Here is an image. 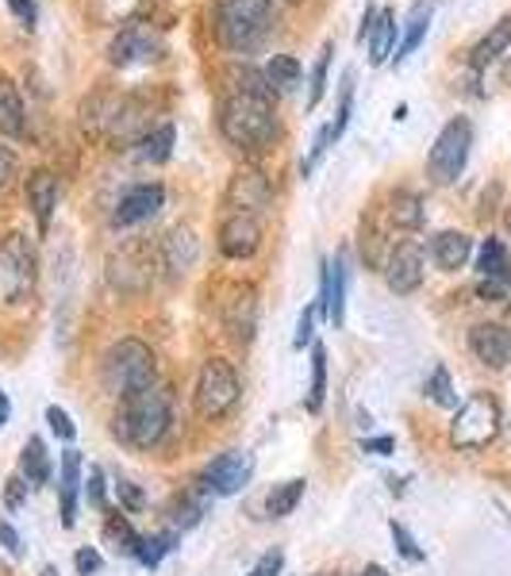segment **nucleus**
I'll return each mask as SVG.
<instances>
[{"mask_svg":"<svg viewBox=\"0 0 511 576\" xmlns=\"http://www.w3.org/2000/svg\"><path fill=\"white\" fill-rule=\"evenodd\" d=\"M27 480H23V477H8L4 480V508L8 511H20L23 508V503H27Z\"/></svg>","mask_w":511,"mask_h":576,"instance_id":"obj_46","label":"nucleus"},{"mask_svg":"<svg viewBox=\"0 0 511 576\" xmlns=\"http://www.w3.org/2000/svg\"><path fill=\"white\" fill-rule=\"evenodd\" d=\"M331 54H335V43H323L320 58H315V69H312V92H308V108H315L327 92V66H331Z\"/></svg>","mask_w":511,"mask_h":576,"instance_id":"obj_37","label":"nucleus"},{"mask_svg":"<svg viewBox=\"0 0 511 576\" xmlns=\"http://www.w3.org/2000/svg\"><path fill=\"white\" fill-rule=\"evenodd\" d=\"M392 446H397V442L389 439V434H381V439H362V450H366V454H392Z\"/></svg>","mask_w":511,"mask_h":576,"instance_id":"obj_53","label":"nucleus"},{"mask_svg":"<svg viewBox=\"0 0 511 576\" xmlns=\"http://www.w3.org/2000/svg\"><path fill=\"white\" fill-rule=\"evenodd\" d=\"M0 542H4V550L12 557H23V542H20V534H15L12 523H0Z\"/></svg>","mask_w":511,"mask_h":576,"instance_id":"obj_51","label":"nucleus"},{"mask_svg":"<svg viewBox=\"0 0 511 576\" xmlns=\"http://www.w3.org/2000/svg\"><path fill=\"white\" fill-rule=\"evenodd\" d=\"M104 388L112 396H127L138 392L146 385H158V362H154V350L138 339H120L112 350L104 354Z\"/></svg>","mask_w":511,"mask_h":576,"instance_id":"obj_4","label":"nucleus"},{"mask_svg":"<svg viewBox=\"0 0 511 576\" xmlns=\"http://www.w3.org/2000/svg\"><path fill=\"white\" fill-rule=\"evenodd\" d=\"M323 400H327V350L312 346V388H308V411L320 416Z\"/></svg>","mask_w":511,"mask_h":576,"instance_id":"obj_34","label":"nucleus"},{"mask_svg":"<svg viewBox=\"0 0 511 576\" xmlns=\"http://www.w3.org/2000/svg\"><path fill=\"white\" fill-rule=\"evenodd\" d=\"M238 396H243V380H238L235 365L223 357H208L197 373V388H192V403H197L200 419H223L235 411Z\"/></svg>","mask_w":511,"mask_h":576,"instance_id":"obj_5","label":"nucleus"},{"mask_svg":"<svg viewBox=\"0 0 511 576\" xmlns=\"http://www.w3.org/2000/svg\"><path fill=\"white\" fill-rule=\"evenodd\" d=\"M166 204V189L158 181H146V185H131L127 192L120 197L112 212V228H135V223H146L162 212Z\"/></svg>","mask_w":511,"mask_h":576,"instance_id":"obj_13","label":"nucleus"},{"mask_svg":"<svg viewBox=\"0 0 511 576\" xmlns=\"http://www.w3.org/2000/svg\"><path fill=\"white\" fill-rule=\"evenodd\" d=\"M0 135L23 139L27 135V112H23V97L12 85V77L0 74Z\"/></svg>","mask_w":511,"mask_h":576,"instance_id":"obj_24","label":"nucleus"},{"mask_svg":"<svg viewBox=\"0 0 511 576\" xmlns=\"http://www.w3.org/2000/svg\"><path fill=\"white\" fill-rule=\"evenodd\" d=\"M220 135L227 139L235 151L262 154L277 143L281 135V120H277L274 97L246 89H227L220 100Z\"/></svg>","mask_w":511,"mask_h":576,"instance_id":"obj_1","label":"nucleus"},{"mask_svg":"<svg viewBox=\"0 0 511 576\" xmlns=\"http://www.w3.org/2000/svg\"><path fill=\"white\" fill-rule=\"evenodd\" d=\"M389 220L397 223V228L404 231H415L423 228V220H427V212H423V197L412 189H397L389 200Z\"/></svg>","mask_w":511,"mask_h":576,"instance_id":"obj_27","label":"nucleus"},{"mask_svg":"<svg viewBox=\"0 0 511 576\" xmlns=\"http://www.w3.org/2000/svg\"><path fill=\"white\" fill-rule=\"evenodd\" d=\"M8 419H12V400L8 392H0V427H8Z\"/></svg>","mask_w":511,"mask_h":576,"instance_id":"obj_55","label":"nucleus"},{"mask_svg":"<svg viewBox=\"0 0 511 576\" xmlns=\"http://www.w3.org/2000/svg\"><path fill=\"white\" fill-rule=\"evenodd\" d=\"M397 12L392 8H381L374 20V31H369V62L374 66H381L385 58L392 54V46H397Z\"/></svg>","mask_w":511,"mask_h":576,"instance_id":"obj_26","label":"nucleus"},{"mask_svg":"<svg viewBox=\"0 0 511 576\" xmlns=\"http://www.w3.org/2000/svg\"><path fill=\"white\" fill-rule=\"evenodd\" d=\"M251 477H254V457L243 454V450H227V454H220L200 473V488L208 496H235L251 485Z\"/></svg>","mask_w":511,"mask_h":576,"instance_id":"obj_11","label":"nucleus"},{"mask_svg":"<svg viewBox=\"0 0 511 576\" xmlns=\"http://www.w3.org/2000/svg\"><path fill=\"white\" fill-rule=\"evenodd\" d=\"M223 331L235 346H251L258 331V292L254 288H235L223 303Z\"/></svg>","mask_w":511,"mask_h":576,"instance_id":"obj_17","label":"nucleus"},{"mask_svg":"<svg viewBox=\"0 0 511 576\" xmlns=\"http://www.w3.org/2000/svg\"><path fill=\"white\" fill-rule=\"evenodd\" d=\"M154 281V258L146 243H127L108 254V285L123 296L146 292Z\"/></svg>","mask_w":511,"mask_h":576,"instance_id":"obj_9","label":"nucleus"},{"mask_svg":"<svg viewBox=\"0 0 511 576\" xmlns=\"http://www.w3.org/2000/svg\"><path fill=\"white\" fill-rule=\"evenodd\" d=\"M304 480L300 477H292V480H285V485H277L274 492L266 496V511H269V519H285V516H292V511L300 508V500H304Z\"/></svg>","mask_w":511,"mask_h":576,"instance_id":"obj_30","label":"nucleus"},{"mask_svg":"<svg viewBox=\"0 0 511 576\" xmlns=\"http://www.w3.org/2000/svg\"><path fill=\"white\" fill-rule=\"evenodd\" d=\"M469 350L489 369H504L511 362V331L504 323H477L469 331Z\"/></svg>","mask_w":511,"mask_h":576,"instance_id":"obj_19","label":"nucleus"},{"mask_svg":"<svg viewBox=\"0 0 511 576\" xmlns=\"http://www.w3.org/2000/svg\"><path fill=\"white\" fill-rule=\"evenodd\" d=\"M100 565H104V557H100L92 546H81V550H77V554H74V569L81 573V576L100 573Z\"/></svg>","mask_w":511,"mask_h":576,"instance_id":"obj_49","label":"nucleus"},{"mask_svg":"<svg viewBox=\"0 0 511 576\" xmlns=\"http://www.w3.org/2000/svg\"><path fill=\"white\" fill-rule=\"evenodd\" d=\"M274 204V185L262 169L243 166L231 174L227 189H223V208L231 212H246V215H262L266 208Z\"/></svg>","mask_w":511,"mask_h":576,"instance_id":"obj_10","label":"nucleus"},{"mask_svg":"<svg viewBox=\"0 0 511 576\" xmlns=\"http://www.w3.org/2000/svg\"><path fill=\"white\" fill-rule=\"evenodd\" d=\"M469 146H474V123H469L466 115L446 120V128L438 131L435 146H431V154H427L431 181L435 185L458 181L462 169H466V162H469Z\"/></svg>","mask_w":511,"mask_h":576,"instance_id":"obj_8","label":"nucleus"},{"mask_svg":"<svg viewBox=\"0 0 511 576\" xmlns=\"http://www.w3.org/2000/svg\"><path fill=\"white\" fill-rule=\"evenodd\" d=\"M431 12H435V0H415L412 4V12H408V23H404V38H400V46H397V66H404V58L408 54H415V46L423 43V35H427V27H431Z\"/></svg>","mask_w":511,"mask_h":576,"instance_id":"obj_25","label":"nucleus"},{"mask_svg":"<svg viewBox=\"0 0 511 576\" xmlns=\"http://www.w3.org/2000/svg\"><path fill=\"white\" fill-rule=\"evenodd\" d=\"M85 485V462L77 450H66L58 465V496H62V527H74L77 523V492Z\"/></svg>","mask_w":511,"mask_h":576,"instance_id":"obj_21","label":"nucleus"},{"mask_svg":"<svg viewBox=\"0 0 511 576\" xmlns=\"http://www.w3.org/2000/svg\"><path fill=\"white\" fill-rule=\"evenodd\" d=\"M104 539H108V546H115L120 554H127V557H135V550H138V534H135V527L123 519V511H112V516L104 519Z\"/></svg>","mask_w":511,"mask_h":576,"instance_id":"obj_33","label":"nucleus"},{"mask_svg":"<svg viewBox=\"0 0 511 576\" xmlns=\"http://www.w3.org/2000/svg\"><path fill=\"white\" fill-rule=\"evenodd\" d=\"M15 177V154L8 146H0V189Z\"/></svg>","mask_w":511,"mask_h":576,"instance_id":"obj_52","label":"nucleus"},{"mask_svg":"<svg viewBox=\"0 0 511 576\" xmlns=\"http://www.w3.org/2000/svg\"><path fill=\"white\" fill-rule=\"evenodd\" d=\"M427 396L438 403V408H458V392H454V385H451V373H446L443 365H438V369L427 377Z\"/></svg>","mask_w":511,"mask_h":576,"instance_id":"obj_36","label":"nucleus"},{"mask_svg":"<svg viewBox=\"0 0 511 576\" xmlns=\"http://www.w3.org/2000/svg\"><path fill=\"white\" fill-rule=\"evenodd\" d=\"M335 128H331V123H327V128H320V135H315V143H312V154H308V158H304V166H300V174H312V169L315 166H320V158H323V154H327V146L331 143H335Z\"/></svg>","mask_w":511,"mask_h":576,"instance_id":"obj_41","label":"nucleus"},{"mask_svg":"<svg viewBox=\"0 0 511 576\" xmlns=\"http://www.w3.org/2000/svg\"><path fill=\"white\" fill-rule=\"evenodd\" d=\"M38 576H58V569H54V565H46V569L38 573Z\"/></svg>","mask_w":511,"mask_h":576,"instance_id":"obj_57","label":"nucleus"},{"mask_svg":"<svg viewBox=\"0 0 511 576\" xmlns=\"http://www.w3.org/2000/svg\"><path fill=\"white\" fill-rule=\"evenodd\" d=\"M477 269L481 277H497V281H511V262L500 239H485L481 254H477Z\"/></svg>","mask_w":511,"mask_h":576,"instance_id":"obj_32","label":"nucleus"},{"mask_svg":"<svg viewBox=\"0 0 511 576\" xmlns=\"http://www.w3.org/2000/svg\"><path fill=\"white\" fill-rule=\"evenodd\" d=\"M197 258H200V239H197V231L185 228V223L169 228L166 239L158 243V266L166 269L174 281H181V277L197 266Z\"/></svg>","mask_w":511,"mask_h":576,"instance_id":"obj_14","label":"nucleus"},{"mask_svg":"<svg viewBox=\"0 0 511 576\" xmlns=\"http://www.w3.org/2000/svg\"><path fill=\"white\" fill-rule=\"evenodd\" d=\"M262 246V215L246 212H227L220 223V254L223 258H254Z\"/></svg>","mask_w":511,"mask_h":576,"instance_id":"obj_12","label":"nucleus"},{"mask_svg":"<svg viewBox=\"0 0 511 576\" xmlns=\"http://www.w3.org/2000/svg\"><path fill=\"white\" fill-rule=\"evenodd\" d=\"M385 285L397 296H412L423 285V246L397 243L385 258Z\"/></svg>","mask_w":511,"mask_h":576,"instance_id":"obj_15","label":"nucleus"},{"mask_svg":"<svg viewBox=\"0 0 511 576\" xmlns=\"http://www.w3.org/2000/svg\"><path fill=\"white\" fill-rule=\"evenodd\" d=\"M174 542H177V534H151V539H143L138 542V550H135V562L138 565H146V569H154V565L162 562V557L174 550Z\"/></svg>","mask_w":511,"mask_h":576,"instance_id":"obj_35","label":"nucleus"},{"mask_svg":"<svg viewBox=\"0 0 511 576\" xmlns=\"http://www.w3.org/2000/svg\"><path fill=\"white\" fill-rule=\"evenodd\" d=\"M162 51L158 35L146 27H138V23H127V27L120 31V35L108 43V58H112V66L127 69V66H143V62H154Z\"/></svg>","mask_w":511,"mask_h":576,"instance_id":"obj_16","label":"nucleus"},{"mask_svg":"<svg viewBox=\"0 0 511 576\" xmlns=\"http://www.w3.org/2000/svg\"><path fill=\"white\" fill-rule=\"evenodd\" d=\"M469 254H474V239H469L466 231H438V235L431 239V258H435V266L446 269V274L466 266Z\"/></svg>","mask_w":511,"mask_h":576,"instance_id":"obj_22","label":"nucleus"},{"mask_svg":"<svg viewBox=\"0 0 511 576\" xmlns=\"http://www.w3.org/2000/svg\"><path fill=\"white\" fill-rule=\"evenodd\" d=\"M508 46H511V12L500 15V20L492 23V27L485 31L481 38H477L474 51H469V66H474V69H489L492 62H497L500 54L508 51Z\"/></svg>","mask_w":511,"mask_h":576,"instance_id":"obj_23","label":"nucleus"},{"mask_svg":"<svg viewBox=\"0 0 511 576\" xmlns=\"http://www.w3.org/2000/svg\"><path fill=\"white\" fill-rule=\"evenodd\" d=\"M504 223H508V231H511V208H508V212H504Z\"/></svg>","mask_w":511,"mask_h":576,"instance_id":"obj_58","label":"nucleus"},{"mask_svg":"<svg viewBox=\"0 0 511 576\" xmlns=\"http://www.w3.org/2000/svg\"><path fill=\"white\" fill-rule=\"evenodd\" d=\"M20 477L27 485H46L51 480V454H46L43 439H27L20 454Z\"/></svg>","mask_w":511,"mask_h":576,"instance_id":"obj_28","label":"nucleus"},{"mask_svg":"<svg viewBox=\"0 0 511 576\" xmlns=\"http://www.w3.org/2000/svg\"><path fill=\"white\" fill-rule=\"evenodd\" d=\"M204 508H208V496H200V500H181L174 508V527H181V531L197 527L200 516H204Z\"/></svg>","mask_w":511,"mask_h":576,"instance_id":"obj_39","label":"nucleus"},{"mask_svg":"<svg viewBox=\"0 0 511 576\" xmlns=\"http://www.w3.org/2000/svg\"><path fill=\"white\" fill-rule=\"evenodd\" d=\"M174 123H158V128H151L143 139H138V158L151 162V166H158V162H166L169 154H174Z\"/></svg>","mask_w":511,"mask_h":576,"instance_id":"obj_29","label":"nucleus"},{"mask_svg":"<svg viewBox=\"0 0 511 576\" xmlns=\"http://www.w3.org/2000/svg\"><path fill=\"white\" fill-rule=\"evenodd\" d=\"M281 569H285V554H281V550H266V554L254 562V569L246 573V576H281Z\"/></svg>","mask_w":511,"mask_h":576,"instance_id":"obj_47","label":"nucleus"},{"mask_svg":"<svg viewBox=\"0 0 511 576\" xmlns=\"http://www.w3.org/2000/svg\"><path fill=\"white\" fill-rule=\"evenodd\" d=\"M23 192H27V208L31 215H35L38 228H51L54 220V208H58V177L51 174V169H31L27 174V185H23Z\"/></svg>","mask_w":511,"mask_h":576,"instance_id":"obj_20","label":"nucleus"},{"mask_svg":"<svg viewBox=\"0 0 511 576\" xmlns=\"http://www.w3.org/2000/svg\"><path fill=\"white\" fill-rule=\"evenodd\" d=\"M389 531H392V539H397V550L408 557V562H423V550L415 546V539L404 531V523H397V519H392V523H389Z\"/></svg>","mask_w":511,"mask_h":576,"instance_id":"obj_45","label":"nucleus"},{"mask_svg":"<svg viewBox=\"0 0 511 576\" xmlns=\"http://www.w3.org/2000/svg\"><path fill=\"white\" fill-rule=\"evenodd\" d=\"M115 496H120V508L123 511H143L146 508V496H143V488L135 485V480H115Z\"/></svg>","mask_w":511,"mask_h":576,"instance_id":"obj_42","label":"nucleus"},{"mask_svg":"<svg viewBox=\"0 0 511 576\" xmlns=\"http://www.w3.org/2000/svg\"><path fill=\"white\" fill-rule=\"evenodd\" d=\"M511 292V281H497V277H481V285H477V296H481L485 303H504Z\"/></svg>","mask_w":511,"mask_h":576,"instance_id":"obj_48","label":"nucleus"},{"mask_svg":"<svg viewBox=\"0 0 511 576\" xmlns=\"http://www.w3.org/2000/svg\"><path fill=\"white\" fill-rule=\"evenodd\" d=\"M351 108H354V74H346V77H343V100H338V115L331 120L335 135H343L346 123H351Z\"/></svg>","mask_w":511,"mask_h":576,"instance_id":"obj_43","label":"nucleus"},{"mask_svg":"<svg viewBox=\"0 0 511 576\" xmlns=\"http://www.w3.org/2000/svg\"><path fill=\"white\" fill-rule=\"evenodd\" d=\"M277 4L274 0H220L215 4V38L227 51L246 54L269 35Z\"/></svg>","mask_w":511,"mask_h":576,"instance_id":"obj_3","label":"nucleus"},{"mask_svg":"<svg viewBox=\"0 0 511 576\" xmlns=\"http://www.w3.org/2000/svg\"><path fill=\"white\" fill-rule=\"evenodd\" d=\"M377 12H381V8H377V4H369V8H366V15H362V27H358V38H362V43H366V38H369V31H374Z\"/></svg>","mask_w":511,"mask_h":576,"instance_id":"obj_54","label":"nucleus"},{"mask_svg":"<svg viewBox=\"0 0 511 576\" xmlns=\"http://www.w3.org/2000/svg\"><path fill=\"white\" fill-rule=\"evenodd\" d=\"M169 423H174V400L162 385H146L138 392L120 396V408H115V439H123L135 450H151L166 439Z\"/></svg>","mask_w":511,"mask_h":576,"instance_id":"obj_2","label":"nucleus"},{"mask_svg":"<svg viewBox=\"0 0 511 576\" xmlns=\"http://www.w3.org/2000/svg\"><path fill=\"white\" fill-rule=\"evenodd\" d=\"M85 500H89V508H97V511L108 508V485H104V469H100V465H89V473H85Z\"/></svg>","mask_w":511,"mask_h":576,"instance_id":"obj_38","label":"nucleus"},{"mask_svg":"<svg viewBox=\"0 0 511 576\" xmlns=\"http://www.w3.org/2000/svg\"><path fill=\"white\" fill-rule=\"evenodd\" d=\"M320 315H327L335 326H343L346 319V262L343 254H335L331 262H323V274H320Z\"/></svg>","mask_w":511,"mask_h":576,"instance_id":"obj_18","label":"nucleus"},{"mask_svg":"<svg viewBox=\"0 0 511 576\" xmlns=\"http://www.w3.org/2000/svg\"><path fill=\"white\" fill-rule=\"evenodd\" d=\"M500 403L492 400L489 392H474L458 411H454V423H451V442L458 450H485L489 442H497L500 434Z\"/></svg>","mask_w":511,"mask_h":576,"instance_id":"obj_6","label":"nucleus"},{"mask_svg":"<svg viewBox=\"0 0 511 576\" xmlns=\"http://www.w3.org/2000/svg\"><path fill=\"white\" fill-rule=\"evenodd\" d=\"M35 277H38V254L23 231L0 239V285H4V300L8 303H23L35 292Z\"/></svg>","mask_w":511,"mask_h":576,"instance_id":"obj_7","label":"nucleus"},{"mask_svg":"<svg viewBox=\"0 0 511 576\" xmlns=\"http://www.w3.org/2000/svg\"><path fill=\"white\" fill-rule=\"evenodd\" d=\"M266 81L274 85V92H285V89H292V85H300V77H304V66H300L292 54H274V58L266 62Z\"/></svg>","mask_w":511,"mask_h":576,"instance_id":"obj_31","label":"nucleus"},{"mask_svg":"<svg viewBox=\"0 0 511 576\" xmlns=\"http://www.w3.org/2000/svg\"><path fill=\"white\" fill-rule=\"evenodd\" d=\"M46 427H51V431L58 434L62 442H74V439H77L74 419H69V411L58 408V403H51V408H46Z\"/></svg>","mask_w":511,"mask_h":576,"instance_id":"obj_40","label":"nucleus"},{"mask_svg":"<svg viewBox=\"0 0 511 576\" xmlns=\"http://www.w3.org/2000/svg\"><path fill=\"white\" fill-rule=\"evenodd\" d=\"M362 576H389L381 569V565H366V569H362Z\"/></svg>","mask_w":511,"mask_h":576,"instance_id":"obj_56","label":"nucleus"},{"mask_svg":"<svg viewBox=\"0 0 511 576\" xmlns=\"http://www.w3.org/2000/svg\"><path fill=\"white\" fill-rule=\"evenodd\" d=\"M315 315H320V303H312V308L300 311V323H297V334H292V350H304L308 342H312V326H315Z\"/></svg>","mask_w":511,"mask_h":576,"instance_id":"obj_44","label":"nucleus"},{"mask_svg":"<svg viewBox=\"0 0 511 576\" xmlns=\"http://www.w3.org/2000/svg\"><path fill=\"white\" fill-rule=\"evenodd\" d=\"M8 8L15 12V20L23 23V27H35V20H38V8H35V0H8Z\"/></svg>","mask_w":511,"mask_h":576,"instance_id":"obj_50","label":"nucleus"}]
</instances>
